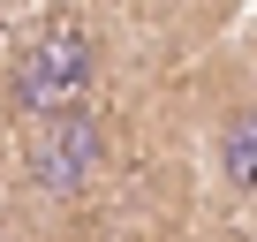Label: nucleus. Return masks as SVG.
Segmentation results:
<instances>
[{"label":"nucleus","mask_w":257,"mask_h":242,"mask_svg":"<svg viewBox=\"0 0 257 242\" xmlns=\"http://www.w3.org/2000/svg\"><path fill=\"white\" fill-rule=\"evenodd\" d=\"M91 76H98V68H91V38H83V31H53V38H38L31 61L16 68V98H23L31 121H53V113H76V106H83Z\"/></svg>","instance_id":"f03ea898"},{"label":"nucleus","mask_w":257,"mask_h":242,"mask_svg":"<svg viewBox=\"0 0 257 242\" xmlns=\"http://www.w3.org/2000/svg\"><path fill=\"white\" fill-rule=\"evenodd\" d=\"M23 167H31V182H38L46 197H76L83 182H98V167H106V129H98V113L76 106V113L38 121Z\"/></svg>","instance_id":"f257e3e1"},{"label":"nucleus","mask_w":257,"mask_h":242,"mask_svg":"<svg viewBox=\"0 0 257 242\" xmlns=\"http://www.w3.org/2000/svg\"><path fill=\"white\" fill-rule=\"evenodd\" d=\"M219 167L242 197H257V106L227 113V129H219Z\"/></svg>","instance_id":"7ed1b4c3"}]
</instances>
